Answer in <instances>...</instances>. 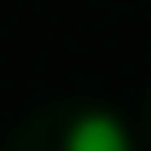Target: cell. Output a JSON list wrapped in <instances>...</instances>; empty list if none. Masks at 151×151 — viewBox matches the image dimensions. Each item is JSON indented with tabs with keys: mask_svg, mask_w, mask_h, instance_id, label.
<instances>
[{
	"mask_svg": "<svg viewBox=\"0 0 151 151\" xmlns=\"http://www.w3.org/2000/svg\"><path fill=\"white\" fill-rule=\"evenodd\" d=\"M70 151H128V134L111 116H81L70 128Z\"/></svg>",
	"mask_w": 151,
	"mask_h": 151,
	"instance_id": "6da1fadb",
	"label": "cell"
}]
</instances>
